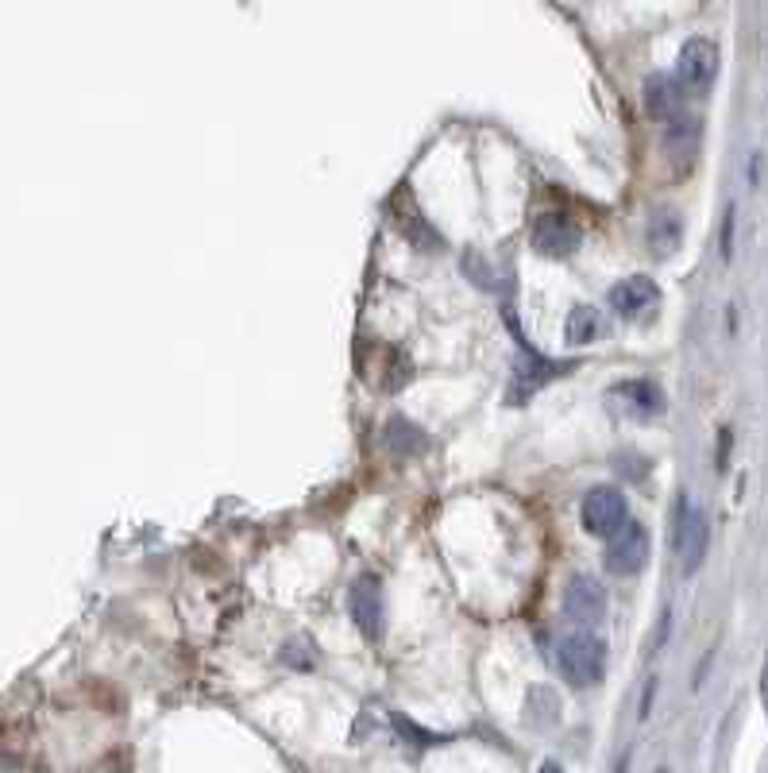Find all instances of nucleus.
I'll return each mask as SVG.
<instances>
[{
    "label": "nucleus",
    "instance_id": "obj_1",
    "mask_svg": "<svg viewBox=\"0 0 768 773\" xmlns=\"http://www.w3.org/2000/svg\"><path fill=\"white\" fill-rule=\"evenodd\" d=\"M557 669L572 688H591L606 673V642L591 631L568 634L557 646Z\"/></svg>",
    "mask_w": 768,
    "mask_h": 773
},
{
    "label": "nucleus",
    "instance_id": "obj_2",
    "mask_svg": "<svg viewBox=\"0 0 768 773\" xmlns=\"http://www.w3.org/2000/svg\"><path fill=\"white\" fill-rule=\"evenodd\" d=\"M718 78V47L711 40H688L676 55V81L683 86V94L703 97Z\"/></svg>",
    "mask_w": 768,
    "mask_h": 773
},
{
    "label": "nucleus",
    "instance_id": "obj_3",
    "mask_svg": "<svg viewBox=\"0 0 768 773\" xmlns=\"http://www.w3.org/2000/svg\"><path fill=\"white\" fill-rule=\"evenodd\" d=\"M672 545H676V557H680L683 573H688V576L699 573V565H703V557H706V545H711V526H706V514L695 511L691 503H680Z\"/></svg>",
    "mask_w": 768,
    "mask_h": 773
},
{
    "label": "nucleus",
    "instance_id": "obj_4",
    "mask_svg": "<svg viewBox=\"0 0 768 773\" xmlns=\"http://www.w3.org/2000/svg\"><path fill=\"white\" fill-rule=\"evenodd\" d=\"M606 403L614 406L618 414L637 422H652L665 414V391H660L652 379H626V383H614Z\"/></svg>",
    "mask_w": 768,
    "mask_h": 773
},
{
    "label": "nucleus",
    "instance_id": "obj_5",
    "mask_svg": "<svg viewBox=\"0 0 768 773\" xmlns=\"http://www.w3.org/2000/svg\"><path fill=\"white\" fill-rule=\"evenodd\" d=\"M580 514H583V530H588L591 537H614L629 522L626 499H622V491H614V488L588 491Z\"/></svg>",
    "mask_w": 768,
    "mask_h": 773
},
{
    "label": "nucleus",
    "instance_id": "obj_6",
    "mask_svg": "<svg viewBox=\"0 0 768 773\" xmlns=\"http://www.w3.org/2000/svg\"><path fill=\"white\" fill-rule=\"evenodd\" d=\"M645 560H649V530L637 526V522H626L606 545V568L614 576H634L645 568Z\"/></svg>",
    "mask_w": 768,
    "mask_h": 773
},
{
    "label": "nucleus",
    "instance_id": "obj_7",
    "mask_svg": "<svg viewBox=\"0 0 768 773\" xmlns=\"http://www.w3.org/2000/svg\"><path fill=\"white\" fill-rule=\"evenodd\" d=\"M564 616L580 627H595L606 616V592L595 576H575L564 592Z\"/></svg>",
    "mask_w": 768,
    "mask_h": 773
},
{
    "label": "nucleus",
    "instance_id": "obj_8",
    "mask_svg": "<svg viewBox=\"0 0 768 773\" xmlns=\"http://www.w3.org/2000/svg\"><path fill=\"white\" fill-rule=\"evenodd\" d=\"M534 248L549 260H568L580 248V229L564 214H545L534 225Z\"/></svg>",
    "mask_w": 768,
    "mask_h": 773
},
{
    "label": "nucleus",
    "instance_id": "obj_9",
    "mask_svg": "<svg viewBox=\"0 0 768 773\" xmlns=\"http://www.w3.org/2000/svg\"><path fill=\"white\" fill-rule=\"evenodd\" d=\"M348 608H352V619L363 639L367 642L383 639V592H378V580L363 576L360 585L352 588V596H348Z\"/></svg>",
    "mask_w": 768,
    "mask_h": 773
},
{
    "label": "nucleus",
    "instance_id": "obj_10",
    "mask_svg": "<svg viewBox=\"0 0 768 773\" xmlns=\"http://www.w3.org/2000/svg\"><path fill=\"white\" fill-rule=\"evenodd\" d=\"M645 109L657 120H676L683 112V86L676 78H665V74H652L645 81Z\"/></svg>",
    "mask_w": 768,
    "mask_h": 773
},
{
    "label": "nucleus",
    "instance_id": "obj_11",
    "mask_svg": "<svg viewBox=\"0 0 768 773\" xmlns=\"http://www.w3.org/2000/svg\"><path fill=\"white\" fill-rule=\"evenodd\" d=\"M652 298H657V286H652V279H645V275L626 279V283H618L611 291V306L618 309V314H641Z\"/></svg>",
    "mask_w": 768,
    "mask_h": 773
},
{
    "label": "nucleus",
    "instance_id": "obj_12",
    "mask_svg": "<svg viewBox=\"0 0 768 773\" xmlns=\"http://www.w3.org/2000/svg\"><path fill=\"white\" fill-rule=\"evenodd\" d=\"M680 240H683L680 217H676L672 209H660V214L649 221V248H652V255L668 260V255H672L676 248H680Z\"/></svg>",
    "mask_w": 768,
    "mask_h": 773
},
{
    "label": "nucleus",
    "instance_id": "obj_13",
    "mask_svg": "<svg viewBox=\"0 0 768 773\" xmlns=\"http://www.w3.org/2000/svg\"><path fill=\"white\" fill-rule=\"evenodd\" d=\"M603 333V317H599V309L591 306H575L572 314H568V325H564V337L568 345H591V340Z\"/></svg>",
    "mask_w": 768,
    "mask_h": 773
},
{
    "label": "nucleus",
    "instance_id": "obj_14",
    "mask_svg": "<svg viewBox=\"0 0 768 773\" xmlns=\"http://www.w3.org/2000/svg\"><path fill=\"white\" fill-rule=\"evenodd\" d=\"M668 151H672V159H680V163H688L691 155H695V148H699V124L695 120H688V117H676V120H668Z\"/></svg>",
    "mask_w": 768,
    "mask_h": 773
},
{
    "label": "nucleus",
    "instance_id": "obj_15",
    "mask_svg": "<svg viewBox=\"0 0 768 773\" xmlns=\"http://www.w3.org/2000/svg\"><path fill=\"white\" fill-rule=\"evenodd\" d=\"M722 255H734V209H726V225H722Z\"/></svg>",
    "mask_w": 768,
    "mask_h": 773
}]
</instances>
